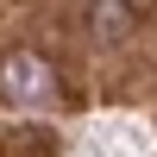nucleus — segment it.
I'll use <instances>...</instances> for the list:
<instances>
[{
	"label": "nucleus",
	"instance_id": "f257e3e1",
	"mask_svg": "<svg viewBox=\"0 0 157 157\" xmlns=\"http://www.w3.org/2000/svg\"><path fill=\"white\" fill-rule=\"evenodd\" d=\"M0 94H13V101H44V94H57V75H50V63H38V57H6L0 63Z\"/></svg>",
	"mask_w": 157,
	"mask_h": 157
}]
</instances>
